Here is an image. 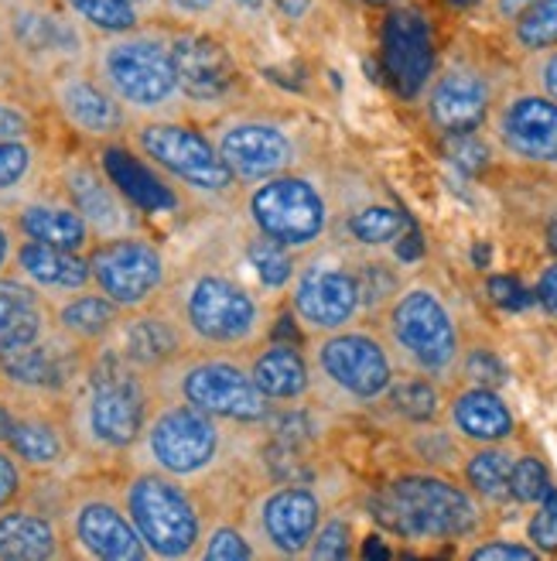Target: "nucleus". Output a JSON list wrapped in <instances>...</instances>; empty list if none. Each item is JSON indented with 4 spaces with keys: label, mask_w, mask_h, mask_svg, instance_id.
<instances>
[{
    "label": "nucleus",
    "mask_w": 557,
    "mask_h": 561,
    "mask_svg": "<svg viewBox=\"0 0 557 561\" xmlns=\"http://www.w3.org/2000/svg\"><path fill=\"white\" fill-rule=\"evenodd\" d=\"M373 514L394 535L417 541L465 538L483 520L472 493L441 476H401L373 500Z\"/></svg>",
    "instance_id": "0eeeda50"
},
{
    "label": "nucleus",
    "mask_w": 557,
    "mask_h": 561,
    "mask_svg": "<svg viewBox=\"0 0 557 561\" xmlns=\"http://www.w3.org/2000/svg\"><path fill=\"white\" fill-rule=\"evenodd\" d=\"M106 343L114 346L130 367H137L148 377H154L164 367H172L175 359H182L185 353L195 350L182 319L175 316V308L164 301V295L148 308L124 312L117 332L109 335Z\"/></svg>",
    "instance_id": "a211bd4d"
},
{
    "label": "nucleus",
    "mask_w": 557,
    "mask_h": 561,
    "mask_svg": "<svg viewBox=\"0 0 557 561\" xmlns=\"http://www.w3.org/2000/svg\"><path fill=\"white\" fill-rule=\"evenodd\" d=\"M161 4L178 18H212L222 11L227 0H161Z\"/></svg>",
    "instance_id": "5fc2aeb1"
},
{
    "label": "nucleus",
    "mask_w": 557,
    "mask_h": 561,
    "mask_svg": "<svg viewBox=\"0 0 557 561\" xmlns=\"http://www.w3.org/2000/svg\"><path fill=\"white\" fill-rule=\"evenodd\" d=\"M291 308L294 319L318 335L346 329L359 316V308H363L356 271L336 261L309 264L294 280Z\"/></svg>",
    "instance_id": "6ab92c4d"
},
{
    "label": "nucleus",
    "mask_w": 557,
    "mask_h": 561,
    "mask_svg": "<svg viewBox=\"0 0 557 561\" xmlns=\"http://www.w3.org/2000/svg\"><path fill=\"white\" fill-rule=\"evenodd\" d=\"M124 140L148 164H154L164 179L195 195L216 199V195H230L236 185L233 172L212 145V134L199 130L182 117L130 121Z\"/></svg>",
    "instance_id": "6e6552de"
},
{
    "label": "nucleus",
    "mask_w": 557,
    "mask_h": 561,
    "mask_svg": "<svg viewBox=\"0 0 557 561\" xmlns=\"http://www.w3.org/2000/svg\"><path fill=\"white\" fill-rule=\"evenodd\" d=\"M222 453V421L175 398H154L141 438L127 453L134 469H154L175 480L202 476Z\"/></svg>",
    "instance_id": "423d86ee"
},
{
    "label": "nucleus",
    "mask_w": 557,
    "mask_h": 561,
    "mask_svg": "<svg viewBox=\"0 0 557 561\" xmlns=\"http://www.w3.org/2000/svg\"><path fill=\"white\" fill-rule=\"evenodd\" d=\"M62 4L90 35H120L144 24V11L130 0H62Z\"/></svg>",
    "instance_id": "72a5a7b5"
},
{
    "label": "nucleus",
    "mask_w": 557,
    "mask_h": 561,
    "mask_svg": "<svg viewBox=\"0 0 557 561\" xmlns=\"http://www.w3.org/2000/svg\"><path fill=\"white\" fill-rule=\"evenodd\" d=\"M172 62L185 106L230 100L240 87V66L230 48L202 32H172Z\"/></svg>",
    "instance_id": "5701e85b"
},
{
    "label": "nucleus",
    "mask_w": 557,
    "mask_h": 561,
    "mask_svg": "<svg viewBox=\"0 0 557 561\" xmlns=\"http://www.w3.org/2000/svg\"><path fill=\"white\" fill-rule=\"evenodd\" d=\"M449 4H452V8H476L479 0H449Z\"/></svg>",
    "instance_id": "0e129e2a"
},
{
    "label": "nucleus",
    "mask_w": 557,
    "mask_h": 561,
    "mask_svg": "<svg viewBox=\"0 0 557 561\" xmlns=\"http://www.w3.org/2000/svg\"><path fill=\"white\" fill-rule=\"evenodd\" d=\"M452 425L468 442L496 445L513 435V414L492 387H468L452 401Z\"/></svg>",
    "instance_id": "473e14b6"
},
{
    "label": "nucleus",
    "mask_w": 557,
    "mask_h": 561,
    "mask_svg": "<svg viewBox=\"0 0 557 561\" xmlns=\"http://www.w3.org/2000/svg\"><path fill=\"white\" fill-rule=\"evenodd\" d=\"M246 257H250V264H254L257 277L264 280V288H274V291H281L285 285H291V277L298 274V267H294V250L274 243V240H267L260 233L250 240Z\"/></svg>",
    "instance_id": "4c0bfd02"
},
{
    "label": "nucleus",
    "mask_w": 557,
    "mask_h": 561,
    "mask_svg": "<svg viewBox=\"0 0 557 561\" xmlns=\"http://www.w3.org/2000/svg\"><path fill=\"white\" fill-rule=\"evenodd\" d=\"M465 377L476 387H496V383L507 380V370L489 350H476V353L465 356Z\"/></svg>",
    "instance_id": "09e8293b"
},
{
    "label": "nucleus",
    "mask_w": 557,
    "mask_h": 561,
    "mask_svg": "<svg viewBox=\"0 0 557 561\" xmlns=\"http://www.w3.org/2000/svg\"><path fill=\"white\" fill-rule=\"evenodd\" d=\"M11 425H14V398L0 387V445H8Z\"/></svg>",
    "instance_id": "4d7b16f0"
},
{
    "label": "nucleus",
    "mask_w": 557,
    "mask_h": 561,
    "mask_svg": "<svg viewBox=\"0 0 557 561\" xmlns=\"http://www.w3.org/2000/svg\"><path fill=\"white\" fill-rule=\"evenodd\" d=\"M59 524L69 545V558H86V561H148L151 558L124 507L120 490H103V486L72 490Z\"/></svg>",
    "instance_id": "1a4fd4ad"
},
{
    "label": "nucleus",
    "mask_w": 557,
    "mask_h": 561,
    "mask_svg": "<svg viewBox=\"0 0 557 561\" xmlns=\"http://www.w3.org/2000/svg\"><path fill=\"white\" fill-rule=\"evenodd\" d=\"M277 4H281V11H285V14H291V18H301L304 11H309L312 0H277Z\"/></svg>",
    "instance_id": "bf43d9fd"
},
{
    "label": "nucleus",
    "mask_w": 557,
    "mask_h": 561,
    "mask_svg": "<svg viewBox=\"0 0 557 561\" xmlns=\"http://www.w3.org/2000/svg\"><path fill=\"white\" fill-rule=\"evenodd\" d=\"M48 100L55 106V114L66 121V127H72L79 137L96 140V145L120 140L130 124L127 110L114 100V93L90 72V66L79 62L51 72Z\"/></svg>",
    "instance_id": "dca6fc26"
},
{
    "label": "nucleus",
    "mask_w": 557,
    "mask_h": 561,
    "mask_svg": "<svg viewBox=\"0 0 557 561\" xmlns=\"http://www.w3.org/2000/svg\"><path fill=\"white\" fill-rule=\"evenodd\" d=\"M309 558H322V561H343L352 554V527L343 517H328L318 524L315 538L304 551Z\"/></svg>",
    "instance_id": "37998d69"
},
{
    "label": "nucleus",
    "mask_w": 557,
    "mask_h": 561,
    "mask_svg": "<svg viewBox=\"0 0 557 561\" xmlns=\"http://www.w3.org/2000/svg\"><path fill=\"white\" fill-rule=\"evenodd\" d=\"M250 377L267 401H301L312 390L309 359L291 343H267L246 363Z\"/></svg>",
    "instance_id": "2f4dec72"
},
{
    "label": "nucleus",
    "mask_w": 557,
    "mask_h": 561,
    "mask_svg": "<svg viewBox=\"0 0 557 561\" xmlns=\"http://www.w3.org/2000/svg\"><path fill=\"white\" fill-rule=\"evenodd\" d=\"M404 230H407V216L394 206H367L349 216V233L367 247L394 243Z\"/></svg>",
    "instance_id": "58836bf2"
},
{
    "label": "nucleus",
    "mask_w": 557,
    "mask_h": 561,
    "mask_svg": "<svg viewBox=\"0 0 557 561\" xmlns=\"http://www.w3.org/2000/svg\"><path fill=\"white\" fill-rule=\"evenodd\" d=\"M199 558H206V561H246V558H257V548L243 527L227 524V527H216L212 535L202 541Z\"/></svg>",
    "instance_id": "a19ab883"
},
{
    "label": "nucleus",
    "mask_w": 557,
    "mask_h": 561,
    "mask_svg": "<svg viewBox=\"0 0 557 561\" xmlns=\"http://www.w3.org/2000/svg\"><path fill=\"white\" fill-rule=\"evenodd\" d=\"M219 158L227 161L236 182L257 185L281 172H291L294 164V140L291 134L264 117H233L219 124L212 134Z\"/></svg>",
    "instance_id": "f3484780"
},
{
    "label": "nucleus",
    "mask_w": 557,
    "mask_h": 561,
    "mask_svg": "<svg viewBox=\"0 0 557 561\" xmlns=\"http://www.w3.org/2000/svg\"><path fill=\"white\" fill-rule=\"evenodd\" d=\"M48 316H51V325L62 335H69L72 343L96 350L117 332V325L124 319V308L109 301L100 288L86 285V288H76L66 295H51Z\"/></svg>",
    "instance_id": "c85d7f7f"
},
{
    "label": "nucleus",
    "mask_w": 557,
    "mask_h": 561,
    "mask_svg": "<svg viewBox=\"0 0 557 561\" xmlns=\"http://www.w3.org/2000/svg\"><path fill=\"white\" fill-rule=\"evenodd\" d=\"M534 295H537V301L544 305V312L557 316V261L544 267V274H541V280H537V291H534Z\"/></svg>",
    "instance_id": "6e6d98bb"
},
{
    "label": "nucleus",
    "mask_w": 557,
    "mask_h": 561,
    "mask_svg": "<svg viewBox=\"0 0 557 561\" xmlns=\"http://www.w3.org/2000/svg\"><path fill=\"white\" fill-rule=\"evenodd\" d=\"M130 4H134V8H141V11H148V8L154 4V0H130Z\"/></svg>",
    "instance_id": "69168bd1"
},
{
    "label": "nucleus",
    "mask_w": 557,
    "mask_h": 561,
    "mask_svg": "<svg viewBox=\"0 0 557 561\" xmlns=\"http://www.w3.org/2000/svg\"><path fill=\"white\" fill-rule=\"evenodd\" d=\"M246 216L260 237L301 254L325 237L332 213L325 192L312 179L281 172L254 185L246 199Z\"/></svg>",
    "instance_id": "9d476101"
},
{
    "label": "nucleus",
    "mask_w": 557,
    "mask_h": 561,
    "mask_svg": "<svg viewBox=\"0 0 557 561\" xmlns=\"http://www.w3.org/2000/svg\"><path fill=\"white\" fill-rule=\"evenodd\" d=\"M0 4H4V0H0Z\"/></svg>",
    "instance_id": "774afa93"
},
{
    "label": "nucleus",
    "mask_w": 557,
    "mask_h": 561,
    "mask_svg": "<svg viewBox=\"0 0 557 561\" xmlns=\"http://www.w3.org/2000/svg\"><path fill=\"white\" fill-rule=\"evenodd\" d=\"M164 301L175 308L195 350H257L267 335V308L260 298L222 271L188 277L172 295H164Z\"/></svg>",
    "instance_id": "7ed1b4c3"
},
{
    "label": "nucleus",
    "mask_w": 557,
    "mask_h": 561,
    "mask_svg": "<svg viewBox=\"0 0 557 561\" xmlns=\"http://www.w3.org/2000/svg\"><path fill=\"white\" fill-rule=\"evenodd\" d=\"M386 325L397 350L421 374L444 377L455 370V363L462 356V335H459V325L449 312V305H444L438 291L425 285L397 291L394 301H390Z\"/></svg>",
    "instance_id": "f8f14e48"
},
{
    "label": "nucleus",
    "mask_w": 557,
    "mask_h": 561,
    "mask_svg": "<svg viewBox=\"0 0 557 561\" xmlns=\"http://www.w3.org/2000/svg\"><path fill=\"white\" fill-rule=\"evenodd\" d=\"M151 387L154 398L185 401L219 421H233V425H257L270 414V401L257 390L246 363H240L233 353L192 350L172 367L158 370Z\"/></svg>",
    "instance_id": "20e7f679"
},
{
    "label": "nucleus",
    "mask_w": 557,
    "mask_h": 561,
    "mask_svg": "<svg viewBox=\"0 0 557 561\" xmlns=\"http://www.w3.org/2000/svg\"><path fill=\"white\" fill-rule=\"evenodd\" d=\"M390 404L410 421H431L438 414V387L428 377H404L390 383Z\"/></svg>",
    "instance_id": "ea45409f"
},
{
    "label": "nucleus",
    "mask_w": 557,
    "mask_h": 561,
    "mask_svg": "<svg viewBox=\"0 0 557 561\" xmlns=\"http://www.w3.org/2000/svg\"><path fill=\"white\" fill-rule=\"evenodd\" d=\"M547 490H550V476H547V466L537 456L513 459V472H510V496L513 500L537 503Z\"/></svg>",
    "instance_id": "79ce46f5"
},
{
    "label": "nucleus",
    "mask_w": 557,
    "mask_h": 561,
    "mask_svg": "<svg viewBox=\"0 0 557 561\" xmlns=\"http://www.w3.org/2000/svg\"><path fill=\"white\" fill-rule=\"evenodd\" d=\"M492 130L503 151L523 164L557 168V100L526 90L496 106Z\"/></svg>",
    "instance_id": "412c9836"
},
{
    "label": "nucleus",
    "mask_w": 557,
    "mask_h": 561,
    "mask_svg": "<svg viewBox=\"0 0 557 561\" xmlns=\"http://www.w3.org/2000/svg\"><path fill=\"white\" fill-rule=\"evenodd\" d=\"M90 353L51 325L38 340L0 353V387L21 401L66 404L82 383Z\"/></svg>",
    "instance_id": "9b49d317"
},
{
    "label": "nucleus",
    "mask_w": 557,
    "mask_h": 561,
    "mask_svg": "<svg viewBox=\"0 0 557 561\" xmlns=\"http://www.w3.org/2000/svg\"><path fill=\"white\" fill-rule=\"evenodd\" d=\"M51 329L48 298L18 274L0 277V353L38 340Z\"/></svg>",
    "instance_id": "7c9ffc66"
},
{
    "label": "nucleus",
    "mask_w": 557,
    "mask_h": 561,
    "mask_svg": "<svg viewBox=\"0 0 557 561\" xmlns=\"http://www.w3.org/2000/svg\"><path fill=\"white\" fill-rule=\"evenodd\" d=\"M510 42L523 55H537L557 45V0H537L520 18L510 21Z\"/></svg>",
    "instance_id": "c9c22d12"
},
{
    "label": "nucleus",
    "mask_w": 557,
    "mask_h": 561,
    "mask_svg": "<svg viewBox=\"0 0 557 561\" xmlns=\"http://www.w3.org/2000/svg\"><path fill=\"white\" fill-rule=\"evenodd\" d=\"M120 500L151 558H199L202 511L185 480L154 469H134L120 486Z\"/></svg>",
    "instance_id": "39448f33"
},
{
    "label": "nucleus",
    "mask_w": 557,
    "mask_h": 561,
    "mask_svg": "<svg viewBox=\"0 0 557 561\" xmlns=\"http://www.w3.org/2000/svg\"><path fill=\"white\" fill-rule=\"evenodd\" d=\"M356 280H359V298H363L367 308H380L383 301H394V295L401 291L397 274L380 261L356 267Z\"/></svg>",
    "instance_id": "c03bdc74"
},
{
    "label": "nucleus",
    "mask_w": 557,
    "mask_h": 561,
    "mask_svg": "<svg viewBox=\"0 0 557 561\" xmlns=\"http://www.w3.org/2000/svg\"><path fill=\"white\" fill-rule=\"evenodd\" d=\"M96 161L103 164L109 182L120 188V195L137 213H172V209H178L182 195L175 192V182H169L154 164H148L124 137L100 145Z\"/></svg>",
    "instance_id": "bb28decb"
},
{
    "label": "nucleus",
    "mask_w": 557,
    "mask_h": 561,
    "mask_svg": "<svg viewBox=\"0 0 557 561\" xmlns=\"http://www.w3.org/2000/svg\"><path fill=\"white\" fill-rule=\"evenodd\" d=\"M322 517L325 511L315 490L285 483L254 503L246 535L257 548V558H301L309 551Z\"/></svg>",
    "instance_id": "4468645a"
},
{
    "label": "nucleus",
    "mask_w": 557,
    "mask_h": 561,
    "mask_svg": "<svg viewBox=\"0 0 557 561\" xmlns=\"http://www.w3.org/2000/svg\"><path fill=\"white\" fill-rule=\"evenodd\" d=\"M531 4H537V0H496V14L503 18V21H513V18H520Z\"/></svg>",
    "instance_id": "13d9d810"
},
{
    "label": "nucleus",
    "mask_w": 557,
    "mask_h": 561,
    "mask_svg": "<svg viewBox=\"0 0 557 561\" xmlns=\"http://www.w3.org/2000/svg\"><path fill=\"white\" fill-rule=\"evenodd\" d=\"M27 486H32V472L21 466L8 445H0V511L21 503L27 496Z\"/></svg>",
    "instance_id": "a18cd8bd"
},
{
    "label": "nucleus",
    "mask_w": 557,
    "mask_h": 561,
    "mask_svg": "<svg viewBox=\"0 0 557 561\" xmlns=\"http://www.w3.org/2000/svg\"><path fill=\"white\" fill-rule=\"evenodd\" d=\"M537 554V548H526L517 541H489L472 551V561H534Z\"/></svg>",
    "instance_id": "3c124183"
},
{
    "label": "nucleus",
    "mask_w": 557,
    "mask_h": 561,
    "mask_svg": "<svg viewBox=\"0 0 557 561\" xmlns=\"http://www.w3.org/2000/svg\"><path fill=\"white\" fill-rule=\"evenodd\" d=\"M154 404L151 377L109 346H96L90 353L86 374L66 401V417L82 456L96 459H120L134 442L141 438L144 421Z\"/></svg>",
    "instance_id": "f257e3e1"
},
{
    "label": "nucleus",
    "mask_w": 557,
    "mask_h": 561,
    "mask_svg": "<svg viewBox=\"0 0 557 561\" xmlns=\"http://www.w3.org/2000/svg\"><path fill=\"white\" fill-rule=\"evenodd\" d=\"M55 182H59L66 199L82 213V219L90 222L96 240L124 237L137 230V209L124 199L120 188L109 182V175L103 172V164L96 158H86V154L66 158L59 164V172H55Z\"/></svg>",
    "instance_id": "aec40b11"
},
{
    "label": "nucleus",
    "mask_w": 557,
    "mask_h": 561,
    "mask_svg": "<svg viewBox=\"0 0 557 561\" xmlns=\"http://www.w3.org/2000/svg\"><path fill=\"white\" fill-rule=\"evenodd\" d=\"M86 261H90L93 288H100L124 312L148 308L169 291V261H164V250L137 230L124 237L96 240Z\"/></svg>",
    "instance_id": "ddd939ff"
},
{
    "label": "nucleus",
    "mask_w": 557,
    "mask_h": 561,
    "mask_svg": "<svg viewBox=\"0 0 557 561\" xmlns=\"http://www.w3.org/2000/svg\"><path fill=\"white\" fill-rule=\"evenodd\" d=\"M373 4H380V0H373Z\"/></svg>",
    "instance_id": "338daca9"
},
{
    "label": "nucleus",
    "mask_w": 557,
    "mask_h": 561,
    "mask_svg": "<svg viewBox=\"0 0 557 561\" xmlns=\"http://www.w3.org/2000/svg\"><path fill=\"white\" fill-rule=\"evenodd\" d=\"M318 374L352 401H376L394 383V359L370 332H325L315 346Z\"/></svg>",
    "instance_id": "2eb2a0df"
},
{
    "label": "nucleus",
    "mask_w": 557,
    "mask_h": 561,
    "mask_svg": "<svg viewBox=\"0 0 557 561\" xmlns=\"http://www.w3.org/2000/svg\"><path fill=\"white\" fill-rule=\"evenodd\" d=\"M8 448L32 476L66 469L79 453L66 417V404L14 398V425L8 435Z\"/></svg>",
    "instance_id": "4be33fe9"
},
{
    "label": "nucleus",
    "mask_w": 557,
    "mask_h": 561,
    "mask_svg": "<svg viewBox=\"0 0 557 561\" xmlns=\"http://www.w3.org/2000/svg\"><path fill=\"white\" fill-rule=\"evenodd\" d=\"M489 295H492V301H499L503 308H523L526 301H531L513 277H489Z\"/></svg>",
    "instance_id": "864d4df0"
},
{
    "label": "nucleus",
    "mask_w": 557,
    "mask_h": 561,
    "mask_svg": "<svg viewBox=\"0 0 557 561\" xmlns=\"http://www.w3.org/2000/svg\"><path fill=\"white\" fill-rule=\"evenodd\" d=\"M69 558V545L59 517L27 503L0 511V561H59Z\"/></svg>",
    "instance_id": "cd10ccee"
},
{
    "label": "nucleus",
    "mask_w": 557,
    "mask_h": 561,
    "mask_svg": "<svg viewBox=\"0 0 557 561\" xmlns=\"http://www.w3.org/2000/svg\"><path fill=\"white\" fill-rule=\"evenodd\" d=\"M383 69L404 100L428 90L434 76V32L421 11L397 8L383 21Z\"/></svg>",
    "instance_id": "b1692460"
},
{
    "label": "nucleus",
    "mask_w": 557,
    "mask_h": 561,
    "mask_svg": "<svg viewBox=\"0 0 557 561\" xmlns=\"http://www.w3.org/2000/svg\"><path fill=\"white\" fill-rule=\"evenodd\" d=\"M42 148L35 140H0V199L18 195L38 179Z\"/></svg>",
    "instance_id": "e433bc0d"
},
{
    "label": "nucleus",
    "mask_w": 557,
    "mask_h": 561,
    "mask_svg": "<svg viewBox=\"0 0 557 561\" xmlns=\"http://www.w3.org/2000/svg\"><path fill=\"white\" fill-rule=\"evenodd\" d=\"M510 472H513V456L507 448L496 445H483L476 456L465 462V480L476 490L483 500H510Z\"/></svg>",
    "instance_id": "f704fd0d"
},
{
    "label": "nucleus",
    "mask_w": 557,
    "mask_h": 561,
    "mask_svg": "<svg viewBox=\"0 0 557 561\" xmlns=\"http://www.w3.org/2000/svg\"><path fill=\"white\" fill-rule=\"evenodd\" d=\"M86 66L130 121L182 117L185 96L172 62V32L164 27L141 24L120 35H93Z\"/></svg>",
    "instance_id": "f03ea898"
},
{
    "label": "nucleus",
    "mask_w": 557,
    "mask_h": 561,
    "mask_svg": "<svg viewBox=\"0 0 557 561\" xmlns=\"http://www.w3.org/2000/svg\"><path fill=\"white\" fill-rule=\"evenodd\" d=\"M526 72H531V82H534L537 93L557 100V45L531 55V62H526Z\"/></svg>",
    "instance_id": "8fccbe9b"
},
{
    "label": "nucleus",
    "mask_w": 557,
    "mask_h": 561,
    "mask_svg": "<svg viewBox=\"0 0 557 561\" xmlns=\"http://www.w3.org/2000/svg\"><path fill=\"white\" fill-rule=\"evenodd\" d=\"M11 274L27 280V285H32L35 291H42L45 298L93 285L86 254H76V250H62V247H48L38 240H24V237L18 240Z\"/></svg>",
    "instance_id": "c756f323"
},
{
    "label": "nucleus",
    "mask_w": 557,
    "mask_h": 561,
    "mask_svg": "<svg viewBox=\"0 0 557 561\" xmlns=\"http://www.w3.org/2000/svg\"><path fill=\"white\" fill-rule=\"evenodd\" d=\"M18 240H21V233H18V227H14L11 213L0 209V277L11 274V267H14V250H18Z\"/></svg>",
    "instance_id": "603ef678"
},
{
    "label": "nucleus",
    "mask_w": 557,
    "mask_h": 561,
    "mask_svg": "<svg viewBox=\"0 0 557 561\" xmlns=\"http://www.w3.org/2000/svg\"><path fill=\"white\" fill-rule=\"evenodd\" d=\"M404 240H407V243L401 247V257H404V261H410V257H417V254H421V243H417V233H414V230H410V233H407Z\"/></svg>",
    "instance_id": "680f3d73"
},
{
    "label": "nucleus",
    "mask_w": 557,
    "mask_h": 561,
    "mask_svg": "<svg viewBox=\"0 0 557 561\" xmlns=\"http://www.w3.org/2000/svg\"><path fill=\"white\" fill-rule=\"evenodd\" d=\"M11 219L24 240L76 250V254H90V247L96 243L90 222L82 219V213L66 199L62 188L24 195V199L11 209Z\"/></svg>",
    "instance_id": "a878e982"
},
{
    "label": "nucleus",
    "mask_w": 557,
    "mask_h": 561,
    "mask_svg": "<svg viewBox=\"0 0 557 561\" xmlns=\"http://www.w3.org/2000/svg\"><path fill=\"white\" fill-rule=\"evenodd\" d=\"M38 121L21 100L0 93V140H35Z\"/></svg>",
    "instance_id": "de8ad7c7"
},
{
    "label": "nucleus",
    "mask_w": 557,
    "mask_h": 561,
    "mask_svg": "<svg viewBox=\"0 0 557 561\" xmlns=\"http://www.w3.org/2000/svg\"><path fill=\"white\" fill-rule=\"evenodd\" d=\"M492 110V82L472 62H452L431 76L428 117L444 134L476 130Z\"/></svg>",
    "instance_id": "393cba45"
},
{
    "label": "nucleus",
    "mask_w": 557,
    "mask_h": 561,
    "mask_svg": "<svg viewBox=\"0 0 557 561\" xmlns=\"http://www.w3.org/2000/svg\"><path fill=\"white\" fill-rule=\"evenodd\" d=\"M230 4L240 11H250V14H260V11H267L270 0H230Z\"/></svg>",
    "instance_id": "052dcab7"
},
{
    "label": "nucleus",
    "mask_w": 557,
    "mask_h": 561,
    "mask_svg": "<svg viewBox=\"0 0 557 561\" xmlns=\"http://www.w3.org/2000/svg\"><path fill=\"white\" fill-rule=\"evenodd\" d=\"M547 240H550V247L557 250V213H554V219H550V227H547Z\"/></svg>",
    "instance_id": "e2e57ef3"
},
{
    "label": "nucleus",
    "mask_w": 557,
    "mask_h": 561,
    "mask_svg": "<svg viewBox=\"0 0 557 561\" xmlns=\"http://www.w3.org/2000/svg\"><path fill=\"white\" fill-rule=\"evenodd\" d=\"M531 541L541 554H557V490L554 486L537 500V514L531 520Z\"/></svg>",
    "instance_id": "49530a36"
}]
</instances>
